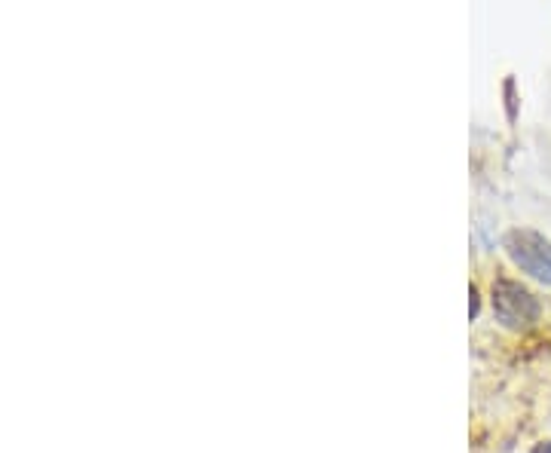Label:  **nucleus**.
I'll return each instance as SVG.
<instances>
[{"instance_id":"f257e3e1","label":"nucleus","mask_w":551,"mask_h":453,"mask_svg":"<svg viewBox=\"0 0 551 453\" xmlns=\"http://www.w3.org/2000/svg\"><path fill=\"white\" fill-rule=\"evenodd\" d=\"M490 304H493L496 322L509 331H530L542 313L536 294L515 279H496L490 291Z\"/></svg>"},{"instance_id":"f03ea898","label":"nucleus","mask_w":551,"mask_h":453,"mask_svg":"<svg viewBox=\"0 0 551 453\" xmlns=\"http://www.w3.org/2000/svg\"><path fill=\"white\" fill-rule=\"evenodd\" d=\"M503 248L521 273L542 285H551V239L536 230H512L506 233Z\"/></svg>"},{"instance_id":"7ed1b4c3","label":"nucleus","mask_w":551,"mask_h":453,"mask_svg":"<svg viewBox=\"0 0 551 453\" xmlns=\"http://www.w3.org/2000/svg\"><path fill=\"white\" fill-rule=\"evenodd\" d=\"M469 316L475 319L478 316V288L472 285V304H469Z\"/></svg>"},{"instance_id":"20e7f679","label":"nucleus","mask_w":551,"mask_h":453,"mask_svg":"<svg viewBox=\"0 0 551 453\" xmlns=\"http://www.w3.org/2000/svg\"><path fill=\"white\" fill-rule=\"evenodd\" d=\"M533 453H551V441H545V444H539V447H536Z\"/></svg>"}]
</instances>
